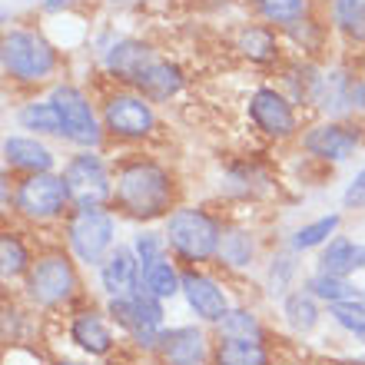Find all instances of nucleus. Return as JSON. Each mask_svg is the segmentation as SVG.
<instances>
[{
  "mask_svg": "<svg viewBox=\"0 0 365 365\" xmlns=\"http://www.w3.org/2000/svg\"><path fill=\"white\" fill-rule=\"evenodd\" d=\"M156 352L166 365H200L206 359V336L196 326H180L160 336Z\"/></svg>",
  "mask_w": 365,
  "mask_h": 365,
  "instance_id": "15",
  "label": "nucleus"
},
{
  "mask_svg": "<svg viewBox=\"0 0 365 365\" xmlns=\"http://www.w3.org/2000/svg\"><path fill=\"white\" fill-rule=\"evenodd\" d=\"M332 20L349 40L365 43V0H332Z\"/></svg>",
  "mask_w": 365,
  "mask_h": 365,
  "instance_id": "27",
  "label": "nucleus"
},
{
  "mask_svg": "<svg viewBox=\"0 0 365 365\" xmlns=\"http://www.w3.org/2000/svg\"><path fill=\"white\" fill-rule=\"evenodd\" d=\"M236 47L246 53L250 60H272L276 57V34L269 27H246L240 30V40H236Z\"/></svg>",
  "mask_w": 365,
  "mask_h": 365,
  "instance_id": "30",
  "label": "nucleus"
},
{
  "mask_svg": "<svg viewBox=\"0 0 365 365\" xmlns=\"http://www.w3.org/2000/svg\"><path fill=\"white\" fill-rule=\"evenodd\" d=\"M0 60L7 77H14L17 83H40L57 70V50L30 30H10L0 43Z\"/></svg>",
  "mask_w": 365,
  "mask_h": 365,
  "instance_id": "2",
  "label": "nucleus"
},
{
  "mask_svg": "<svg viewBox=\"0 0 365 365\" xmlns=\"http://www.w3.org/2000/svg\"><path fill=\"white\" fill-rule=\"evenodd\" d=\"M70 250L77 252L80 262L87 266H103L106 256L113 252L116 222L106 210H77L67 226Z\"/></svg>",
  "mask_w": 365,
  "mask_h": 365,
  "instance_id": "5",
  "label": "nucleus"
},
{
  "mask_svg": "<svg viewBox=\"0 0 365 365\" xmlns=\"http://www.w3.org/2000/svg\"><path fill=\"white\" fill-rule=\"evenodd\" d=\"M180 87H182L180 67L170 63V60H160V57L146 67V73L140 77V83H136V90H140L146 100H170L173 93H180Z\"/></svg>",
  "mask_w": 365,
  "mask_h": 365,
  "instance_id": "21",
  "label": "nucleus"
},
{
  "mask_svg": "<svg viewBox=\"0 0 365 365\" xmlns=\"http://www.w3.org/2000/svg\"><path fill=\"white\" fill-rule=\"evenodd\" d=\"M276 266H279V272L272 269V289L279 286V292H282V286H286V276L292 272V259H279Z\"/></svg>",
  "mask_w": 365,
  "mask_h": 365,
  "instance_id": "37",
  "label": "nucleus"
},
{
  "mask_svg": "<svg viewBox=\"0 0 365 365\" xmlns=\"http://www.w3.org/2000/svg\"><path fill=\"white\" fill-rule=\"evenodd\" d=\"M359 269H365V242H352L346 236L329 242V250L319 259V272H329V276L346 279L349 272H359Z\"/></svg>",
  "mask_w": 365,
  "mask_h": 365,
  "instance_id": "19",
  "label": "nucleus"
},
{
  "mask_svg": "<svg viewBox=\"0 0 365 365\" xmlns=\"http://www.w3.org/2000/svg\"><path fill=\"white\" fill-rule=\"evenodd\" d=\"M336 230H339L336 212H332V216H322V220H316V222H306V226L296 230V236H292V250H316V246H322Z\"/></svg>",
  "mask_w": 365,
  "mask_h": 365,
  "instance_id": "32",
  "label": "nucleus"
},
{
  "mask_svg": "<svg viewBox=\"0 0 365 365\" xmlns=\"http://www.w3.org/2000/svg\"><path fill=\"white\" fill-rule=\"evenodd\" d=\"M110 4H136V0H110Z\"/></svg>",
  "mask_w": 365,
  "mask_h": 365,
  "instance_id": "39",
  "label": "nucleus"
},
{
  "mask_svg": "<svg viewBox=\"0 0 365 365\" xmlns=\"http://www.w3.org/2000/svg\"><path fill=\"white\" fill-rule=\"evenodd\" d=\"M73 289H77V272H73L67 256H60V252L37 259V266L27 276V292L37 306H60L73 296Z\"/></svg>",
  "mask_w": 365,
  "mask_h": 365,
  "instance_id": "7",
  "label": "nucleus"
},
{
  "mask_svg": "<svg viewBox=\"0 0 365 365\" xmlns=\"http://www.w3.org/2000/svg\"><path fill=\"white\" fill-rule=\"evenodd\" d=\"M103 126L113 136H123V140H143L156 126L153 106H150L146 96L116 93L103 103Z\"/></svg>",
  "mask_w": 365,
  "mask_h": 365,
  "instance_id": "10",
  "label": "nucleus"
},
{
  "mask_svg": "<svg viewBox=\"0 0 365 365\" xmlns=\"http://www.w3.org/2000/svg\"><path fill=\"white\" fill-rule=\"evenodd\" d=\"M133 252L140 256V262H143V269H146L150 262L163 259V240H160L156 232H140L133 240Z\"/></svg>",
  "mask_w": 365,
  "mask_h": 365,
  "instance_id": "35",
  "label": "nucleus"
},
{
  "mask_svg": "<svg viewBox=\"0 0 365 365\" xmlns=\"http://www.w3.org/2000/svg\"><path fill=\"white\" fill-rule=\"evenodd\" d=\"M329 312H332V319H336L346 332L365 339V306L362 302H336V306H329Z\"/></svg>",
  "mask_w": 365,
  "mask_h": 365,
  "instance_id": "34",
  "label": "nucleus"
},
{
  "mask_svg": "<svg viewBox=\"0 0 365 365\" xmlns=\"http://www.w3.org/2000/svg\"><path fill=\"white\" fill-rule=\"evenodd\" d=\"M250 120L259 126L266 136H279V140H286V136L296 133V113H292V106L282 93L276 90L262 87L252 93L250 100Z\"/></svg>",
  "mask_w": 365,
  "mask_h": 365,
  "instance_id": "11",
  "label": "nucleus"
},
{
  "mask_svg": "<svg viewBox=\"0 0 365 365\" xmlns=\"http://www.w3.org/2000/svg\"><path fill=\"white\" fill-rule=\"evenodd\" d=\"M342 202H346V206H365V170H359L356 180L349 182V190H346V196H342Z\"/></svg>",
  "mask_w": 365,
  "mask_h": 365,
  "instance_id": "36",
  "label": "nucleus"
},
{
  "mask_svg": "<svg viewBox=\"0 0 365 365\" xmlns=\"http://www.w3.org/2000/svg\"><path fill=\"white\" fill-rule=\"evenodd\" d=\"M17 123L24 130H34V133H50V136H63V120H60V110L53 100H43V103H27L17 113Z\"/></svg>",
  "mask_w": 365,
  "mask_h": 365,
  "instance_id": "23",
  "label": "nucleus"
},
{
  "mask_svg": "<svg viewBox=\"0 0 365 365\" xmlns=\"http://www.w3.org/2000/svg\"><path fill=\"white\" fill-rule=\"evenodd\" d=\"M17 210L27 216V220H53L63 212V206L70 202L67 182L63 176L53 173H30L27 180L17 186Z\"/></svg>",
  "mask_w": 365,
  "mask_h": 365,
  "instance_id": "8",
  "label": "nucleus"
},
{
  "mask_svg": "<svg viewBox=\"0 0 365 365\" xmlns=\"http://www.w3.org/2000/svg\"><path fill=\"white\" fill-rule=\"evenodd\" d=\"M252 240H250V232H242V230H222L220 236V256L222 262H230L232 269H240V266H250L252 259Z\"/></svg>",
  "mask_w": 365,
  "mask_h": 365,
  "instance_id": "29",
  "label": "nucleus"
},
{
  "mask_svg": "<svg viewBox=\"0 0 365 365\" xmlns=\"http://www.w3.org/2000/svg\"><path fill=\"white\" fill-rule=\"evenodd\" d=\"M359 302H362V306H365V289H362V292H359Z\"/></svg>",
  "mask_w": 365,
  "mask_h": 365,
  "instance_id": "41",
  "label": "nucleus"
},
{
  "mask_svg": "<svg viewBox=\"0 0 365 365\" xmlns=\"http://www.w3.org/2000/svg\"><path fill=\"white\" fill-rule=\"evenodd\" d=\"M63 4H70V0H40V7H47V10H57Z\"/></svg>",
  "mask_w": 365,
  "mask_h": 365,
  "instance_id": "38",
  "label": "nucleus"
},
{
  "mask_svg": "<svg viewBox=\"0 0 365 365\" xmlns=\"http://www.w3.org/2000/svg\"><path fill=\"white\" fill-rule=\"evenodd\" d=\"M220 222L202 210H176L166 220V242L186 262H206L220 252Z\"/></svg>",
  "mask_w": 365,
  "mask_h": 365,
  "instance_id": "3",
  "label": "nucleus"
},
{
  "mask_svg": "<svg viewBox=\"0 0 365 365\" xmlns=\"http://www.w3.org/2000/svg\"><path fill=\"white\" fill-rule=\"evenodd\" d=\"M4 156H7L10 166L27 170V173H50V166H53V153L34 136H7Z\"/></svg>",
  "mask_w": 365,
  "mask_h": 365,
  "instance_id": "18",
  "label": "nucleus"
},
{
  "mask_svg": "<svg viewBox=\"0 0 365 365\" xmlns=\"http://www.w3.org/2000/svg\"><path fill=\"white\" fill-rule=\"evenodd\" d=\"M24 269H27V250H24V242L14 232H4V240H0V272H4V279H14Z\"/></svg>",
  "mask_w": 365,
  "mask_h": 365,
  "instance_id": "33",
  "label": "nucleus"
},
{
  "mask_svg": "<svg viewBox=\"0 0 365 365\" xmlns=\"http://www.w3.org/2000/svg\"><path fill=\"white\" fill-rule=\"evenodd\" d=\"M252 4L269 24H279V27H292L309 14V0H252Z\"/></svg>",
  "mask_w": 365,
  "mask_h": 365,
  "instance_id": "28",
  "label": "nucleus"
},
{
  "mask_svg": "<svg viewBox=\"0 0 365 365\" xmlns=\"http://www.w3.org/2000/svg\"><path fill=\"white\" fill-rule=\"evenodd\" d=\"M60 110V120H63V136H67L70 143L77 146H87L93 150L100 143V123H96L93 116V106L90 100L83 96V90H77L73 83H60L50 96Z\"/></svg>",
  "mask_w": 365,
  "mask_h": 365,
  "instance_id": "9",
  "label": "nucleus"
},
{
  "mask_svg": "<svg viewBox=\"0 0 365 365\" xmlns=\"http://www.w3.org/2000/svg\"><path fill=\"white\" fill-rule=\"evenodd\" d=\"M110 316L143 349H156V342L163 336V299H156L143 286L133 289L130 296L110 299Z\"/></svg>",
  "mask_w": 365,
  "mask_h": 365,
  "instance_id": "4",
  "label": "nucleus"
},
{
  "mask_svg": "<svg viewBox=\"0 0 365 365\" xmlns=\"http://www.w3.org/2000/svg\"><path fill=\"white\" fill-rule=\"evenodd\" d=\"M216 365H269V352L259 339H220L212 352Z\"/></svg>",
  "mask_w": 365,
  "mask_h": 365,
  "instance_id": "22",
  "label": "nucleus"
},
{
  "mask_svg": "<svg viewBox=\"0 0 365 365\" xmlns=\"http://www.w3.org/2000/svg\"><path fill=\"white\" fill-rule=\"evenodd\" d=\"M182 296H186L190 309L202 322H222V316L230 312L226 292H222L210 276H202V272H196V269L182 272Z\"/></svg>",
  "mask_w": 365,
  "mask_h": 365,
  "instance_id": "13",
  "label": "nucleus"
},
{
  "mask_svg": "<svg viewBox=\"0 0 365 365\" xmlns=\"http://www.w3.org/2000/svg\"><path fill=\"white\" fill-rule=\"evenodd\" d=\"M57 365H90V362H57Z\"/></svg>",
  "mask_w": 365,
  "mask_h": 365,
  "instance_id": "40",
  "label": "nucleus"
},
{
  "mask_svg": "<svg viewBox=\"0 0 365 365\" xmlns=\"http://www.w3.org/2000/svg\"><path fill=\"white\" fill-rule=\"evenodd\" d=\"M282 316H286L289 329H296V332H312L319 322V306H316V296L312 292H292L286 296L282 302Z\"/></svg>",
  "mask_w": 365,
  "mask_h": 365,
  "instance_id": "26",
  "label": "nucleus"
},
{
  "mask_svg": "<svg viewBox=\"0 0 365 365\" xmlns=\"http://www.w3.org/2000/svg\"><path fill=\"white\" fill-rule=\"evenodd\" d=\"M113 200L120 202V210L136 220H156L170 210L173 200V180L163 166L150 163V160H133L116 173Z\"/></svg>",
  "mask_w": 365,
  "mask_h": 365,
  "instance_id": "1",
  "label": "nucleus"
},
{
  "mask_svg": "<svg viewBox=\"0 0 365 365\" xmlns=\"http://www.w3.org/2000/svg\"><path fill=\"white\" fill-rule=\"evenodd\" d=\"M143 289L153 292L156 299H173L176 292H182V272H176L173 262L163 256L143 269Z\"/></svg>",
  "mask_w": 365,
  "mask_h": 365,
  "instance_id": "24",
  "label": "nucleus"
},
{
  "mask_svg": "<svg viewBox=\"0 0 365 365\" xmlns=\"http://www.w3.org/2000/svg\"><path fill=\"white\" fill-rule=\"evenodd\" d=\"M70 339L77 342L87 356H106L113 349V332L96 312H80L70 326Z\"/></svg>",
  "mask_w": 365,
  "mask_h": 365,
  "instance_id": "20",
  "label": "nucleus"
},
{
  "mask_svg": "<svg viewBox=\"0 0 365 365\" xmlns=\"http://www.w3.org/2000/svg\"><path fill=\"white\" fill-rule=\"evenodd\" d=\"M306 289L316 299H326L329 306H336V302H359V292H362V289L346 282L342 276H329V272H316L306 282Z\"/></svg>",
  "mask_w": 365,
  "mask_h": 365,
  "instance_id": "25",
  "label": "nucleus"
},
{
  "mask_svg": "<svg viewBox=\"0 0 365 365\" xmlns=\"http://www.w3.org/2000/svg\"><path fill=\"white\" fill-rule=\"evenodd\" d=\"M100 282L103 289L110 292V299L116 296H130L133 289L143 286V262L136 256L133 250H126V246H116L106 262L100 266Z\"/></svg>",
  "mask_w": 365,
  "mask_h": 365,
  "instance_id": "14",
  "label": "nucleus"
},
{
  "mask_svg": "<svg viewBox=\"0 0 365 365\" xmlns=\"http://www.w3.org/2000/svg\"><path fill=\"white\" fill-rule=\"evenodd\" d=\"M352 90H356V80L349 77L346 70H332V73H322L316 80V90H312V103L329 110L332 116L352 110Z\"/></svg>",
  "mask_w": 365,
  "mask_h": 365,
  "instance_id": "17",
  "label": "nucleus"
},
{
  "mask_svg": "<svg viewBox=\"0 0 365 365\" xmlns=\"http://www.w3.org/2000/svg\"><path fill=\"white\" fill-rule=\"evenodd\" d=\"M63 182H67L70 202L77 210H100L110 196H113V182L106 173L103 160L87 150V153L73 156L67 166H63Z\"/></svg>",
  "mask_w": 365,
  "mask_h": 365,
  "instance_id": "6",
  "label": "nucleus"
},
{
  "mask_svg": "<svg viewBox=\"0 0 365 365\" xmlns=\"http://www.w3.org/2000/svg\"><path fill=\"white\" fill-rule=\"evenodd\" d=\"M302 146H306V153L319 156V160L346 163L349 156L356 153L359 133L349 130V126H342V123H322V126H312V130L302 136Z\"/></svg>",
  "mask_w": 365,
  "mask_h": 365,
  "instance_id": "12",
  "label": "nucleus"
},
{
  "mask_svg": "<svg viewBox=\"0 0 365 365\" xmlns=\"http://www.w3.org/2000/svg\"><path fill=\"white\" fill-rule=\"evenodd\" d=\"M220 326V339H259L262 329H259V319L252 316L250 309H230Z\"/></svg>",
  "mask_w": 365,
  "mask_h": 365,
  "instance_id": "31",
  "label": "nucleus"
},
{
  "mask_svg": "<svg viewBox=\"0 0 365 365\" xmlns=\"http://www.w3.org/2000/svg\"><path fill=\"white\" fill-rule=\"evenodd\" d=\"M153 60H156V53L146 43H140V40H120V43H113V47L106 50V70L113 77H120L123 83H130V87L140 83V77L146 73V67Z\"/></svg>",
  "mask_w": 365,
  "mask_h": 365,
  "instance_id": "16",
  "label": "nucleus"
}]
</instances>
